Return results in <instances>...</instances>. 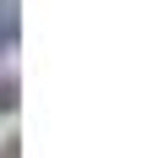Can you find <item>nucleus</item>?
<instances>
[{
	"label": "nucleus",
	"instance_id": "1",
	"mask_svg": "<svg viewBox=\"0 0 152 158\" xmlns=\"http://www.w3.org/2000/svg\"><path fill=\"white\" fill-rule=\"evenodd\" d=\"M16 49V0H0V55Z\"/></svg>",
	"mask_w": 152,
	"mask_h": 158
},
{
	"label": "nucleus",
	"instance_id": "2",
	"mask_svg": "<svg viewBox=\"0 0 152 158\" xmlns=\"http://www.w3.org/2000/svg\"><path fill=\"white\" fill-rule=\"evenodd\" d=\"M6 158H22V153H16V147H6Z\"/></svg>",
	"mask_w": 152,
	"mask_h": 158
}]
</instances>
